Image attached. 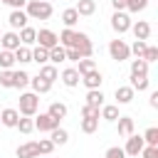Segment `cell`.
Here are the masks:
<instances>
[{
	"label": "cell",
	"instance_id": "1",
	"mask_svg": "<svg viewBox=\"0 0 158 158\" xmlns=\"http://www.w3.org/2000/svg\"><path fill=\"white\" fill-rule=\"evenodd\" d=\"M25 12H27L30 20H49L52 17V5L44 2V0H27Z\"/></svg>",
	"mask_w": 158,
	"mask_h": 158
},
{
	"label": "cell",
	"instance_id": "2",
	"mask_svg": "<svg viewBox=\"0 0 158 158\" xmlns=\"http://www.w3.org/2000/svg\"><path fill=\"white\" fill-rule=\"evenodd\" d=\"M37 111H40V96L35 91H22L20 94V109H17V114L32 118V116H37Z\"/></svg>",
	"mask_w": 158,
	"mask_h": 158
},
{
	"label": "cell",
	"instance_id": "3",
	"mask_svg": "<svg viewBox=\"0 0 158 158\" xmlns=\"http://www.w3.org/2000/svg\"><path fill=\"white\" fill-rule=\"evenodd\" d=\"M109 54H111V59L114 62H126L128 57H131V49H128V42L126 40H111L109 42Z\"/></svg>",
	"mask_w": 158,
	"mask_h": 158
},
{
	"label": "cell",
	"instance_id": "4",
	"mask_svg": "<svg viewBox=\"0 0 158 158\" xmlns=\"http://www.w3.org/2000/svg\"><path fill=\"white\" fill-rule=\"evenodd\" d=\"M69 49H77L79 57L84 59V57H91V54H94V42H91V37H89L86 32H77L74 47H69Z\"/></svg>",
	"mask_w": 158,
	"mask_h": 158
},
{
	"label": "cell",
	"instance_id": "5",
	"mask_svg": "<svg viewBox=\"0 0 158 158\" xmlns=\"http://www.w3.org/2000/svg\"><path fill=\"white\" fill-rule=\"evenodd\" d=\"M131 22H133V20H131L128 12H114V15H111V30H114L118 37L131 30Z\"/></svg>",
	"mask_w": 158,
	"mask_h": 158
},
{
	"label": "cell",
	"instance_id": "6",
	"mask_svg": "<svg viewBox=\"0 0 158 158\" xmlns=\"http://www.w3.org/2000/svg\"><path fill=\"white\" fill-rule=\"evenodd\" d=\"M32 121H35V128H37L40 133H49V131L59 128V121H57V118H52L47 111H44V114H40L37 118H32Z\"/></svg>",
	"mask_w": 158,
	"mask_h": 158
},
{
	"label": "cell",
	"instance_id": "7",
	"mask_svg": "<svg viewBox=\"0 0 158 158\" xmlns=\"http://www.w3.org/2000/svg\"><path fill=\"white\" fill-rule=\"evenodd\" d=\"M37 42H40V47H44V49H52V47H57V44H59L57 32H54V30H49V27L37 30Z\"/></svg>",
	"mask_w": 158,
	"mask_h": 158
},
{
	"label": "cell",
	"instance_id": "8",
	"mask_svg": "<svg viewBox=\"0 0 158 158\" xmlns=\"http://www.w3.org/2000/svg\"><path fill=\"white\" fill-rule=\"evenodd\" d=\"M143 146H146V143H143V138H141V136H136V133H131V136L126 138L123 153H126L128 158H136V156H138V153L143 151Z\"/></svg>",
	"mask_w": 158,
	"mask_h": 158
},
{
	"label": "cell",
	"instance_id": "9",
	"mask_svg": "<svg viewBox=\"0 0 158 158\" xmlns=\"http://www.w3.org/2000/svg\"><path fill=\"white\" fill-rule=\"evenodd\" d=\"M81 84L86 86V91H89V89H101V84H104V74H101L99 69H91V72L81 74Z\"/></svg>",
	"mask_w": 158,
	"mask_h": 158
},
{
	"label": "cell",
	"instance_id": "10",
	"mask_svg": "<svg viewBox=\"0 0 158 158\" xmlns=\"http://www.w3.org/2000/svg\"><path fill=\"white\" fill-rule=\"evenodd\" d=\"M27 20H30V17H27L25 10H12V12L7 15V25H10L15 32H20L22 27H27Z\"/></svg>",
	"mask_w": 158,
	"mask_h": 158
},
{
	"label": "cell",
	"instance_id": "11",
	"mask_svg": "<svg viewBox=\"0 0 158 158\" xmlns=\"http://www.w3.org/2000/svg\"><path fill=\"white\" fill-rule=\"evenodd\" d=\"M17 47H20V37H17V32H15V30H10V32H2V37H0V49L15 52Z\"/></svg>",
	"mask_w": 158,
	"mask_h": 158
},
{
	"label": "cell",
	"instance_id": "12",
	"mask_svg": "<svg viewBox=\"0 0 158 158\" xmlns=\"http://www.w3.org/2000/svg\"><path fill=\"white\" fill-rule=\"evenodd\" d=\"M17 118H20V114L12 106H7V109L0 111V126H5V128H15L17 126Z\"/></svg>",
	"mask_w": 158,
	"mask_h": 158
},
{
	"label": "cell",
	"instance_id": "13",
	"mask_svg": "<svg viewBox=\"0 0 158 158\" xmlns=\"http://www.w3.org/2000/svg\"><path fill=\"white\" fill-rule=\"evenodd\" d=\"M131 32H133V37L136 40H148L151 37V25L146 22V20H136V22H131Z\"/></svg>",
	"mask_w": 158,
	"mask_h": 158
},
{
	"label": "cell",
	"instance_id": "14",
	"mask_svg": "<svg viewBox=\"0 0 158 158\" xmlns=\"http://www.w3.org/2000/svg\"><path fill=\"white\" fill-rule=\"evenodd\" d=\"M116 128H118V136L128 138V136L133 133V128H136V121H133L131 116H118V118H116Z\"/></svg>",
	"mask_w": 158,
	"mask_h": 158
},
{
	"label": "cell",
	"instance_id": "15",
	"mask_svg": "<svg viewBox=\"0 0 158 158\" xmlns=\"http://www.w3.org/2000/svg\"><path fill=\"white\" fill-rule=\"evenodd\" d=\"M59 77H62V84H64V86H69V89H74V86L81 81L79 72H77L74 67H67V69H62V74H59Z\"/></svg>",
	"mask_w": 158,
	"mask_h": 158
},
{
	"label": "cell",
	"instance_id": "16",
	"mask_svg": "<svg viewBox=\"0 0 158 158\" xmlns=\"http://www.w3.org/2000/svg\"><path fill=\"white\" fill-rule=\"evenodd\" d=\"M15 156H17V158H37V156H40V151H37V141H27V143L17 146Z\"/></svg>",
	"mask_w": 158,
	"mask_h": 158
},
{
	"label": "cell",
	"instance_id": "17",
	"mask_svg": "<svg viewBox=\"0 0 158 158\" xmlns=\"http://www.w3.org/2000/svg\"><path fill=\"white\" fill-rule=\"evenodd\" d=\"M133 96H136V91L128 86V84H123V86H116V104H131L133 101Z\"/></svg>",
	"mask_w": 158,
	"mask_h": 158
},
{
	"label": "cell",
	"instance_id": "18",
	"mask_svg": "<svg viewBox=\"0 0 158 158\" xmlns=\"http://www.w3.org/2000/svg\"><path fill=\"white\" fill-rule=\"evenodd\" d=\"M17 37H20V44L30 47V44H35V42H37V30L27 25V27H22V30L17 32Z\"/></svg>",
	"mask_w": 158,
	"mask_h": 158
},
{
	"label": "cell",
	"instance_id": "19",
	"mask_svg": "<svg viewBox=\"0 0 158 158\" xmlns=\"http://www.w3.org/2000/svg\"><path fill=\"white\" fill-rule=\"evenodd\" d=\"M30 86V74L25 72V69H17V72H12V89H27Z\"/></svg>",
	"mask_w": 158,
	"mask_h": 158
},
{
	"label": "cell",
	"instance_id": "20",
	"mask_svg": "<svg viewBox=\"0 0 158 158\" xmlns=\"http://www.w3.org/2000/svg\"><path fill=\"white\" fill-rule=\"evenodd\" d=\"M121 114H118V104H104L101 106V111H99V118H104V121H116Z\"/></svg>",
	"mask_w": 158,
	"mask_h": 158
},
{
	"label": "cell",
	"instance_id": "21",
	"mask_svg": "<svg viewBox=\"0 0 158 158\" xmlns=\"http://www.w3.org/2000/svg\"><path fill=\"white\" fill-rule=\"evenodd\" d=\"M74 10L79 12V17H91V15L96 12V2H94V0H79V2L74 5Z\"/></svg>",
	"mask_w": 158,
	"mask_h": 158
},
{
	"label": "cell",
	"instance_id": "22",
	"mask_svg": "<svg viewBox=\"0 0 158 158\" xmlns=\"http://www.w3.org/2000/svg\"><path fill=\"white\" fill-rule=\"evenodd\" d=\"M57 40H59V44H62L64 49H69V47H74V40H77V30H69V27H64V30L57 35Z\"/></svg>",
	"mask_w": 158,
	"mask_h": 158
},
{
	"label": "cell",
	"instance_id": "23",
	"mask_svg": "<svg viewBox=\"0 0 158 158\" xmlns=\"http://www.w3.org/2000/svg\"><path fill=\"white\" fill-rule=\"evenodd\" d=\"M40 77H42L44 81L54 84V81L59 79V69H57L54 64H42V67H40Z\"/></svg>",
	"mask_w": 158,
	"mask_h": 158
},
{
	"label": "cell",
	"instance_id": "24",
	"mask_svg": "<svg viewBox=\"0 0 158 158\" xmlns=\"http://www.w3.org/2000/svg\"><path fill=\"white\" fill-rule=\"evenodd\" d=\"M30 86H32V91H35L37 96H40V94H47V91L52 89V84H49V81H44L40 74H37V77H30Z\"/></svg>",
	"mask_w": 158,
	"mask_h": 158
},
{
	"label": "cell",
	"instance_id": "25",
	"mask_svg": "<svg viewBox=\"0 0 158 158\" xmlns=\"http://www.w3.org/2000/svg\"><path fill=\"white\" fill-rule=\"evenodd\" d=\"M86 106L101 109V106H104V91H101V89H89V91H86Z\"/></svg>",
	"mask_w": 158,
	"mask_h": 158
},
{
	"label": "cell",
	"instance_id": "26",
	"mask_svg": "<svg viewBox=\"0 0 158 158\" xmlns=\"http://www.w3.org/2000/svg\"><path fill=\"white\" fill-rule=\"evenodd\" d=\"M67 111H69V109H67V104H62V101H52L49 109H47V114H49L52 118H57V121H62V118L67 116Z\"/></svg>",
	"mask_w": 158,
	"mask_h": 158
},
{
	"label": "cell",
	"instance_id": "27",
	"mask_svg": "<svg viewBox=\"0 0 158 158\" xmlns=\"http://www.w3.org/2000/svg\"><path fill=\"white\" fill-rule=\"evenodd\" d=\"M12 54H15V62H17V64H30V62H32V49L25 47V44H20Z\"/></svg>",
	"mask_w": 158,
	"mask_h": 158
},
{
	"label": "cell",
	"instance_id": "28",
	"mask_svg": "<svg viewBox=\"0 0 158 158\" xmlns=\"http://www.w3.org/2000/svg\"><path fill=\"white\" fill-rule=\"evenodd\" d=\"M62 22H64V27H69V30H74V25L79 22V12H77L74 7H67V10L62 12Z\"/></svg>",
	"mask_w": 158,
	"mask_h": 158
},
{
	"label": "cell",
	"instance_id": "29",
	"mask_svg": "<svg viewBox=\"0 0 158 158\" xmlns=\"http://www.w3.org/2000/svg\"><path fill=\"white\" fill-rule=\"evenodd\" d=\"M49 141L54 143V146H64L67 141H69V133H67V128H54V131H49Z\"/></svg>",
	"mask_w": 158,
	"mask_h": 158
},
{
	"label": "cell",
	"instance_id": "30",
	"mask_svg": "<svg viewBox=\"0 0 158 158\" xmlns=\"http://www.w3.org/2000/svg\"><path fill=\"white\" fill-rule=\"evenodd\" d=\"M59 62H67V49L62 44H57V47L49 49V64H59Z\"/></svg>",
	"mask_w": 158,
	"mask_h": 158
},
{
	"label": "cell",
	"instance_id": "31",
	"mask_svg": "<svg viewBox=\"0 0 158 158\" xmlns=\"http://www.w3.org/2000/svg\"><path fill=\"white\" fill-rule=\"evenodd\" d=\"M32 62H37L40 67H42V64H49V49H44V47L37 44V47L32 49Z\"/></svg>",
	"mask_w": 158,
	"mask_h": 158
},
{
	"label": "cell",
	"instance_id": "32",
	"mask_svg": "<svg viewBox=\"0 0 158 158\" xmlns=\"http://www.w3.org/2000/svg\"><path fill=\"white\" fill-rule=\"evenodd\" d=\"M131 77H148V64L143 59H131Z\"/></svg>",
	"mask_w": 158,
	"mask_h": 158
},
{
	"label": "cell",
	"instance_id": "33",
	"mask_svg": "<svg viewBox=\"0 0 158 158\" xmlns=\"http://www.w3.org/2000/svg\"><path fill=\"white\" fill-rule=\"evenodd\" d=\"M15 128H17L20 133H25V136H30V133L35 131V121H32L30 116H20V118H17V126H15Z\"/></svg>",
	"mask_w": 158,
	"mask_h": 158
},
{
	"label": "cell",
	"instance_id": "34",
	"mask_svg": "<svg viewBox=\"0 0 158 158\" xmlns=\"http://www.w3.org/2000/svg\"><path fill=\"white\" fill-rule=\"evenodd\" d=\"M148 2H151V0H126V12L138 15V12H143V10L148 7Z\"/></svg>",
	"mask_w": 158,
	"mask_h": 158
},
{
	"label": "cell",
	"instance_id": "35",
	"mask_svg": "<svg viewBox=\"0 0 158 158\" xmlns=\"http://www.w3.org/2000/svg\"><path fill=\"white\" fill-rule=\"evenodd\" d=\"M77 72H79V77L81 74H86V72H91V69H96V62L91 59V57H84V59H79L77 62V67H74Z\"/></svg>",
	"mask_w": 158,
	"mask_h": 158
},
{
	"label": "cell",
	"instance_id": "36",
	"mask_svg": "<svg viewBox=\"0 0 158 158\" xmlns=\"http://www.w3.org/2000/svg\"><path fill=\"white\" fill-rule=\"evenodd\" d=\"M133 91H146L151 86V79L148 77H131V84H128Z\"/></svg>",
	"mask_w": 158,
	"mask_h": 158
},
{
	"label": "cell",
	"instance_id": "37",
	"mask_svg": "<svg viewBox=\"0 0 158 158\" xmlns=\"http://www.w3.org/2000/svg\"><path fill=\"white\" fill-rule=\"evenodd\" d=\"M141 138H143L146 146H158V128H156V126H148L146 133H143Z\"/></svg>",
	"mask_w": 158,
	"mask_h": 158
},
{
	"label": "cell",
	"instance_id": "38",
	"mask_svg": "<svg viewBox=\"0 0 158 158\" xmlns=\"http://www.w3.org/2000/svg\"><path fill=\"white\" fill-rule=\"evenodd\" d=\"M146 47H148V42H143V40H133V44H128V49H131V54H133L136 59H141V57H143Z\"/></svg>",
	"mask_w": 158,
	"mask_h": 158
},
{
	"label": "cell",
	"instance_id": "39",
	"mask_svg": "<svg viewBox=\"0 0 158 158\" xmlns=\"http://www.w3.org/2000/svg\"><path fill=\"white\" fill-rule=\"evenodd\" d=\"M12 64H15V54L7 52V49H0V67L2 69H12Z\"/></svg>",
	"mask_w": 158,
	"mask_h": 158
},
{
	"label": "cell",
	"instance_id": "40",
	"mask_svg": "<svg viewBox=\"0 0 158 158\" xmlns=\"http://www.w3.org/2000/svg\"><path fill=\"white\" fill-rule=\"evenodd\" d=\"M79 128H81L84 133H94V131L99 128V118H81Z\"/></svg>",
	"mask_w": 158,
	"mask_h": 158
},
{
	"label": "cell",
	"instance_id": "41",
	"mask_svg": "<svg viewBox=\"0 0 158 158\" xmlns=\"http://www.w3.org/2000/svg\"><path fill=\"white\" fill-rule=\"evenodd\" d=\"M141 59H143V62H146V64H153V62H156V59H158V47H151V44H148V47H146V52H143V57H141Z\"/></svg>",
	"mask_w": 158,
	"mask_h": 158
},
{
	"label": "cell",
	"instance_id": "42",
	"mask_svg": "<svg viewBox=\"0 0 158 158\" xmlns=\"http://www.w3.org/2000/svg\"><path fill=\"white\" fill-rule=\"evenodd\" d=\"M0 86L2 89H12V69H2L0 72Z\"/></svg>",
	"mask_w": 158,
	"mask_h": 158
},
{
	"label": "cell",
	"instance_id": "43",
	"mask_svg": "<svg viewBox=\"0 0 158 158\" xmlns=\"http://www.w3.org/2000/svg\"><path fill=\"white\" fill-rule=\"evenodd\" d=\"M37 151L47 156V153H52V151H54V143H52L49 138H40V141H37Z\"/></svg>",
	"mask_w": 158,
	"mask_h": 158
},
{
	"label": "cell",
	"instance_id": "44",
	"mask_svg": "<svg viewBox=\"0 0 158 158\" xmlns=\"http://www.w3.org/2000/svg\"><path fill=\"white\" fill-rule=\"evenodd\" d=\"M99 111L101 109H96V106H81V118H99Z\"/></svg>",
	"mask_w": 158,
	"mask_h": 158
},
{
	"label": "cell",
	"instance_id": "45",
	"mask_svg": "<svg viewBox=\"0 0 158 158\" xmlns=\"http://www.w3.org/2000/svg\"><path fill=\"white\" fill-rule=\"evenodd\" d=\"M138 158H158V146H143Z\"/></svg>",
	"mask_w": 158,
	"mask_h": 158
},
{
	"label": "cell",
	"instance_id": "46",
	"mask_svg": "<svg viewBox=\"0 0 158 158\" xmlns=\"http://www.w3.org/2000/svg\"><path fill=\"white\" fill-rule=\"evenodd\" d=\"M104 158H126V153H123V148H118V146H111L109 151H106V156Z\"/></svg>",
	"mask_w": 158,
	"mask_h": 158
},
{
	"label": "cell",
	"instance_id": "47",
	"mask_svg": "<svg viewBox=\"0 0 158 158\" xmlns=\"http://www.w3.org/2000/svg\"><path fill=\"white\" fill-rule=\"evenodd\" d=\"M2 2L12 10H25V5H27V0H2Z\"/></svg>",
	"mask_w": 158,
	"mask_h": 158
},
{
	"label": "cell",
	"instance_id": "48",
	"mask_svg": "<svg viewBox=\"0 0 158 158\" xmlns=\"http://www.w3.org/2000/svg\"><path fill=\"white\" fill-rule=\"evenodd\" d=\"M114 12H126V0H111Z\"/></svg>",
	"mask_w": 158,
	"mask_h": 158
},
{
	"label": "cell",
	"instance_id": "49",
	"mask_svg": "<svg viewBox=\"0 0 158 158\" xmlns=\"http://www.w3.org/2000/svg\"><path fill=\"white\" fill-rule=\"evenodd\" d=\"M81 57H79V52L77 49H67V62H79Z\"/></svg>",
	"mask_w": 158,
	"mask_h": 158
},
{
	"label": "cell",
	"instance_id": "50",
	"mask_svg": "<svg viewBox=\"0 0 158 158\" xmlns=\"http://www.w3.org/2000/svg\"><path fill=\"white\" fill-rule=\"evenodd\" d=\"M148 104H151L153 109H158V91H153V94H151V101H148Z\"/></svg>",
	"mask_w": 158,
	"mask_h": 158
},
{
	"label": "cell",
	"instance_id": "51",
	"mask_svg": "<svg viewBox=\"0 0 158 158\" xmlns=\"http://www.w3.org/2000/svg\"><path fill=\"white\" fill-rule=\"evenodd\" d=\"M44 2H49V5H52V2H54V0H44Z\"/></svg>",
	"mask_w": 158,
	"mask_h": 158
},
{
	"label": "cell",
	"instance_id": "52",
	"mask_svg": "<svg viewBox=\"0 0 158 158\" xmlns=\"http://www.w3.org/2000/svg\"><path fill=\"white\" fill-rule=\"evenodd\" d=\"M0 37H2V32H0Z\"/></svg>",
	"mask_w": 158,
	"mask_h": 158
},
{
	"label": "cell",
	"instance_id": "53",
	"mask_svg": "<svg viewBox=\"0 0 158 158\" xmlns=\"http://www.w3.org/2000/svg\"><path fill=\"white\" fill-rule=\"evenodd\" d=\"M136 158H138V156H136Z\"/></svg>",
	"mask_w": 158,
	"mask_h": 158
},
{
	"label": "cell",
	"instance_id": "54",
	"mask_svg": "<svg viewBox=\"0 0 158 158\" xmlns=\"http://www.w3.org/2000/svg\"><path fill=\"white\" fill-rule=\"evenodd\" d=\"M77 2H79V0H77Z\"/></svg>",
	"mask_w": 158,
	"mask_h": 158
}]
</instances>
